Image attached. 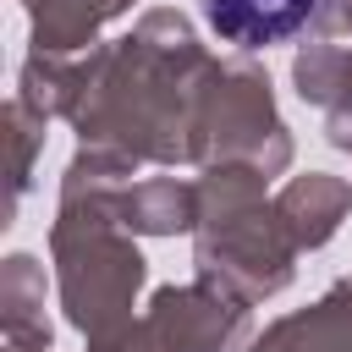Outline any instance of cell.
I'll use <instances>...</instances> for the list:
<instances>
[{
	"label": "cell",
	"instance_id": "4",
	"mask_svg": "<svg viewBox=\"0 0 352 352\" xmlns=\"http://www.w3.org/2000/svg\"><path fill=\"white\" fill-rule=\"evenodd\" d=\"M192 165H253L258 176H280L292 165V132L275 110V88L264 66H253L248 55L214 60L198 104Z\"/></svg>",
	"mask_w": 352,
	"mask_h": 352
},
{
	"label": "cell",
	"instance_id": "8",
	"mask_svg": "<svg viewBox=\"0 0 352 352\" xmlns=\"http://www.w3.org/2000/svg\"><path fill=\"white\" fill-rule=\"evenodd\" d=\"M248 352H352V275H341L314 308L275 319Z\"/></svg>",
	"mask_w": 352,
	"mask_h": 352
},
{
	"label": "cell",
	"instance_id": "18",
	"mask_svg": "<svg viewBox=\"0 0 352 352\" xmlns=\"http://www.w3.org/2000/svg\"><path fill=\"white\" fill-rule=\"evenodd\" d=\"M336 110H352V99H346V104H336Z\"/></svg>",
	"mask_w": 352,
	"mask_h": 352
},
{
	"label": "cell",
	"instance_id": "11",
	"mask_svg": "<svg viewBox=\"0 0 352 352\" xmlns=\"http://www.w3.org/2000/svg\"><path fill=\"white\" fill-rule=\"evenodd\" d=\"M0 330L6 341L38 346V352H50L55 341L50 314H44V264L33 253H11L0 264Z\"/></svg>",
	"mask_w": 352,
	"mask_h": 352
},
{
	"label": "cell",
	"instance_id": "16",
	"mask_svg": "<svg viewBox=\"0 0 352 352\" xmlns=\"http://www.w3.org/2000/svg\"><path fill=\"white\" fill-rule=\"evenodd\" d=\"M308 38H352V0H319V22Z\"/></svg>",
	"mask_w": 352,
	"mask_h": 352
},
{
	"label": "cell",
	"instance_id": "17",
	"mask_svg": "<svg viewBox=\"0 0 352 352\" xmlns=\"http://www.w3.org/2000/svg\"><path fill=\"white\" fill-rule=\"evenodd\" d=\"M6 352H38V346H22V341H6Z\"/></svg>",
	"mask_w": 352,
	"mask_h": 352
},
{
	"label": "cell",
	"instance_id": "13",
	"mask_svg": "<svg viewBox=\"0 0 352 352\" xmlns=\"http://www.w3.org/2000/svg\"><path fill=\"white\" fill-rule=\"evenodd\" d=\"M16 94L38 110V116H72L77 94H82V55H28L16 72Z\"/></svg>",
	"mask_w": 352,
	"mask_h": 352
},
{
	"label": "cell",
	"instance_id": "9",
	"mask_svg": "<svg viewBox=\"0 0 352 352\" xmlns=\"http://www.w3.org/2000/svg\"><path fill=\"white\" fill-rule=\"evenodd\" d=\"M138 0H22L33 50L38 55H88L99 50V33L126 16Z\"/></svg>",
	"mask_w": 352,
	"mask_h": 352
},
{
	"label": "cell",
	"instance_id": "2",
	"mask_svg": "<svg viewBox=\"0 0 352 352\" xmlns=\"http://www.w3.org/2000/svg\"><path fill=\"white\" fill-rule=\"evenodd\" d=\"M253 165H209L198 176V231L192 270L242 302H264L292 286L297 248L275 214V198Z\"/></svg>",
	"mask_w": 352,
	"mask_h": 352
},
{
	"label": "cell",
	"instance_id": "1",
	"mask_svg": "<svg viewBox=\"0 0 352 352\" xmlns=\"http://www.w3.org/2000/svg\"><path fill=\"white\" fill-rule=\"evenodd\" d=\"M209 72L214 55L198 44L192 22L154 6L132 33L82 55V94L66 121L77 126V143L121 148L138 165H192Z\"/></svg>",
	"mask_w": 352,
	"mask_h": 352
},
{
	"label": "cell",
	"instance_id": "12",
	"mask_svg": "<svg viewBox=\"0 0 352 352\" xmlns=\"http://www.w3.org/2000/svg\"><path fill=\"white\" fill-rule=\"evenodd\" d=\"M292 88L302 104L336 110L352 99V38H308L292 55Z\"/></svg>",
	"mask_w": 352,
	"mask_h": 352
},
{
	"label": "cell",
	"instance_id": "14",
	"mask_svg": "<svg viewBox=\"0 0 352 352\" xmlns=\"http://www.w3.org/2000/svg\"><path fill=\"white\" fill-rule=\"evenodd\" d=\"M6 143H11V192H6V226H11V214H16V204L28 198V187H33V160H38V148H44V132H50V116H38L22 94H11L6 99Z\"/></svg>",
	"mask_w": 352,
	"mask_h": 352
},
{
	"label": "cell",
	"instance_id": "7",
	"mask_svg": "<svg viewBox=\"0 0 352 352\" xmlns=\"http://www.w3.org/2000/svg\"><path fill=\"white\" fill-rule=\"evenodd\" d=\"M346 209H352V182L330 176V170H302L275 192V214H280V226H286L297 253L324 248L341 231Z\"/></svg>",
	"mask_w": 352,
	"mask_h": 352
},
{
	"label": "cell",
	"instance_id": "6",
	"mask_svg": "<svg viewBox=\"0 0 352 352\" xmlns=\"http://www.w3.org/2000/svg\"><path fill=\"white\" fill-rule=\"evenodd\" d=\"M204 22L236 50H270L314 33L319 0H204Z\"/></svg>",
	"mask_w": 352,
	"mask_h": 352
},
{
	"label": "cell",
	"instance_id": "3",
	"mask_svg": "<svg viewBox=\"0 0 352 352\" xmlns=\"http://www.w3.org/2000/svg\"><path fill=\"white\" fill-rule=\"evenodd\" d=\"M132 236L138 231L121 226L116 198H60L55 204V226H50L55 292H60L66 324L82 330V341L126 324L138 308L148 258Z\"/></svg>",
	"mask_w": 352,
	"mask_h": 352
},
{
	"label": "cell",
	"instance_id": "15",
	"mask_svg": "<svg viewBox=\"0 0 352 352\" xmlns=\"http://www.w3.org/2000/svg\"><path fill=\"white\" fill-rule=\"evenodd\" d=\"M88 352H170V341L154 330V319L143 314V319H126V324H116V330H104V336H94L88 341Z\"/></svg>",
	"mask_w": 352,
	"mask_h": 352
},
{
	"label": "cell",
	"instance_id": "10",
	"mask_svg": "<svg viewBox=\"0 0 352 352\" xmlns=\"http://www.w3.org/2000/svg\"><path fill=\"white\" fill-rule=\"evenodd\" d=\"M116 214L126 231L138 236H176V231H198V182L182 176H138L121 198Z\"/></svg>",
	"mask_w": 352,
	"mask_h": 352
},
{
	"label": "cell",
	"instance_id": "5",
	"mask_svg": "<svg viewBox=\"0 0 352 352\" xmlns=\"http://www.w3.org/2000/svg\"><path fill=\"white\" fill-rule=\"evenodd\" d=\"M248 308L253 302H242L209 280L160 286L148 297V319L170 341V352H248L253 346V314Z\"/></svg>",
	"mask_w": 352,
	"mask_h": 352
}]
</instances>
